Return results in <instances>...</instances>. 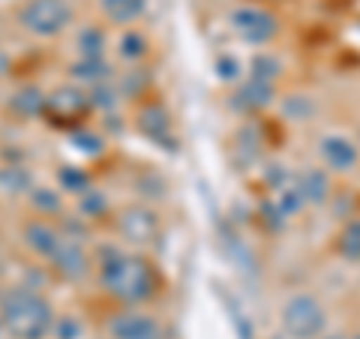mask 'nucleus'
<instances>
[{
	"label": "nucleus",
	"mask_w": 360,
	"mask_h": 339,
	"mask_svg": "<svg viewBox=\"0 0 360 339\" xmlns=\"http://www.w3.org/2000/svg\"><path fill=\"white\" fill-rule=\"evenodd\" d=\"M99 286L105 295H111L120 303L139 307L156 295V274L148 258L120 252L117 246H103L99 250Z\"/></svg>",
	"instance_id": "obj_1"
},
{
	"label": "nucleus",
	"mask_w": 360,
	"mask_h": 339,
	"mask_svg": "<svg viewBox=\"0 0 360 339\" xmlns=\"http://www.w3.org/2000/svg\"><path fill=\"white\" fill-rule=\"evenodd\" d=\"M357 339H360V336H357Z\"/></svg>",
	"instance_id": "obj_31"
},
{
	"label": "nucleus",
	"mask_w": 360,
	"mask_h": 339,
	"mask_svg": "<svg viewBox=\"0 0 360 339\" xmlns=\"http://www.w3.org/2000/svg\"><path fill=\"white\" fill-rule=\"evenodd\" d=\"M144 84H148V72H129V75H123V82H120V94L139 96Z\"/></svg>",
	"instance_id": "obj_28"
},
{
	"label": "nucleus",
	"mask_w": 360,
	"mask_h": 339,
	"mask_svg": "<svg viewBox=\"0 0 360 339\" xmlns=\"http://www.w3.org/2000/svg\"><path fill=\"white\" fill-rule=\"evenodd\" d=\"M27 201L33 205L37 213H60L63 210V196L60 192H54L49 186H33L27 192Z\"/></svg>",
	"instance_id": "obj_20"
},
{
	"label": "nucleus",
	"mask_w": 360,
	"mask_h": 339,
	"mask_svg": "<svg viewBox=\"0 0 360 339\" xmlns=\"http://www.w3.org/2000/svg\"><path fill=\"white\" fill-rule=\"evenodd\" d=\"M9 108H13L15 115H21V117H37V115H45V108H49V96H42L39 87L27 84V87L15 90Z\"/></svg>",
	"instance_id": "obj_17"
},
{
	"label": "nucleus",
	"mask_w": 360,
	"mask_h": 339,
	"mask_svg": "<svg viewBox=\"0 0 360 339\" xmlns=\"http://www.w3.org/2000/svg\"><path fill=\"white\" fill-rule=\"evenodd\" d=\"M319 156H321V162L328 165L330 172L348 174V172H354L357 162H360V148L342 132H328L319 141Z\"/></svg>",
	"instance_id": "obj_6"
},
{
	"label": "nucleus",
	"mask_w": 360,
	"mask_h": 339,
	"mask_svg": "<svg viewBox=\"0 0 360 339\" xmlns=\"http://www.w3.org/2000/svg\"><path fill=\"white\" fill-rule=\"evenodd\" d=\"M150 51V45H148V39H144V33L141 30H135V27H129V30H123L120 33V42H117V54L123 60H129V63H135V60H141L144 54Z\"/></svg>",
	"instance_id": "obj_18"
},
{
	"label": "nucleus",
	"mask_w": 360,
	"mask_h": 339,
	"mask_svg": "<svg viewBox=\"0 0 360 339\" xmlns=\"http://www.w3.org/2000/svg\"><path fill=\"white\" fill-rule=\"evenodd\" d=\"M117 229L132 243H153L156 231H160V219L148 207H127L117 219Z\"/></svg>",
	"instance_id": "obj_11"
},
{
	"label": "nucleus",
	"mask_w": 360,
	"mask_h": 339,
	"mask_svg": "<svg viewBox=\"0 0 360 339\" xmlns=\"http://www.w3.org/2000/svg\"><path fill=\"white\" fill-rule=\"evenodd\" d=\"M78 54L82 58H105V33L94 25H87L78 33Z\"/></svg>",
	"instance_id": "obj_21"
},
{
	"label": "nucleus",
	"mask_w": 360,
	"mask_h": 339,
	"mask_svg": "<svg viewBox=\"0 0 360 339\" xmlns=\"http://www.w3.org/2000/svg\"><path fill=\"white\" fill-rule=\"evenodd\" d=\"M108 336L111 339H162V327L150 315L129 309L108 321Z\"/></svg>",
	"instance_id": "obj_8"
},
{
	"label": "nucleus",
	"mask_w": 360,
	"mask_h": 339,
	"mask_svg": "<svg viewBox=\"0 0 360 339\" xmlns=\"http://www.w3.org/2000/svg\"><path fill=\"white\" fill-rule=\"evenodd\" d=\"M72 6L66 0H27L18 9V25L25 27L30 37L54 39L72 25Z\"/></svg>",
	"instance_id": "obj_3"
},
{
	"label": "nucleus",
	"mask_w": 360,
	"mask_h": 339,
	"mask_svg": "<svg viewBox=\"0 0 360 339\" xmlns=\"http://www.w3.org/2000/svg\"><path fill=\"white\" fill-rule=\"evenodd\" d=\"M111 75H115V70H111V63L105 58H78L75 63H70V78L75 84H105L111 82Z\"/></svg>",
	"instance_id": "obj_13"
},
{
	"label": "nucleus",
	"mask_w": 360,
	"mask_h": 339,
	"mask_svg": "<svg viewBox=\"0 0 360 339\" xmlns=\"http://www.w3.org/2000/svg\"><path fill=\"white\" fill-rule=\"evenodd\" d=\"M58 184L63 192H75V196H84L90 189V174L84 168H75V165H63L58 168Z\"/></svg>",
	"instance_id": "obj_22"
},
{
	"label": "nucleus",
	"mask_w": 360,
	"mask_h": 339,
	"mask_svg": "<svg viewBox=\"0 0 360 339\" xmlns=\"http://www.w3.org/2000/svg\"><path fill=\"white\" fill-rule=\"evenodd\" d=\"M217 75L222 78V82H234V78L240 75L238 60L229 58V54H222V58H217Z\"/></svg>",
	"instance_id": "obj_29"
},
{
	"label": "nucleus",
	"mask_w": 360,
	"mask_h": 339,
	"mask_svg": "<svg viewBox=\"0 0 360 339\" xmlns=\"http://www.w3.org/2000/svg\"><path fill=\"white\" fill-rule=\"evenodd\" d=\"M54 331H58L60 339H78V321L70 319V315H60V321H54Z\"/></svg>",
	"instance_id": "obj_30"
},
{
	"label": "nucleus",
	"mask_w": 360,
	"mask_h": 339,
	"mask_svg": "<svg viewBox=\"0 0 360 339\" xmlns=\"http://www.w3.org/2000/svg\"><path fill=\"white\" fill-rule=\"evenodd\" d=\"M229 18H231V30L250 45H264L279 33V21L267 9L258 6H238Z\"/></svg>",
	"instance_id": "obj_5"
},
{
	"label": "nucleus",
	"mask_w": 360,
	"mask_h": 339,
	"mask_svg": "<svg viewBox=\"0 0 360 339\" xmlns=\"http://www.w3.org/2000/svg\"><path fill=\"white\" fill-rule=\"evenodd\" d=\"M21 237H25V246H27L33 255L49 258V262H51V255L58 252V246H60V241H63V234L54 229L51 222H45V219H30V222H25V231H21Z\"/></svg>",
	"instance_id": "obj_12"
},
{
	"label": "nucleus",
	"mask_w": 360,
	"mask_h": 339,
	"mask_svg": "<svg viewBox=\"0 0 360 339\" xmlns=\"http://www.w3.org/2000/svg\"><path fill=\"white\" fill-rule=\"evenodd\" d=\"M72 144H75V151L90 153V156L103 153V139H99L96 132H90V129H75L72 132Z\"/></svg>",
	"instance_id": "obj_27"
},
{
	"label": "nucleus",
	"mask_w": 360,
	"mask_h": 339,
	"mask_svg": "<svg viewBox=\"0 0 360 339\" xmlns=\"http://www.w3.org/2000/svg\"><path fill=\"white\" fill-rule=\"evenodd\" d=\"M117 99H120V90L111 87L108 82L105 84H96L94 90H90V105H94V108L111 111V108H117Z\"/></svg>",
	"instance_id": "obj_26"
},
{
	"label": "nucleus",
	"mask_w": 360,
	"mask_h": 339,
	"mask_svg": "<svg viewBox=\"0 0 360 339\" xmlns=\"http://www.w3.org/2000/svg\"><path fill=\"white\" fill-rule=\"evenodd\" d=\"M283 327L291 339H315L324 331V307L312 295H295L283 307Z\"/></svg>",
	"instance_id": "obj_4"
},
{
	"label": "nucleus",
	"mask_w": 360,
	"mask_h": 339,
	"mask_svg": "<svg viewBox=\"0 0 360 339\" xmlns=\"http://www.w3.org/2000/svg\"><path fill=\"white\" fill-rule=\"evenodd\" d=\"M78 210H82L87 219H96L108 210V198L99 189H87L84 196H78Z\"/></svg>",
	"instance_id": "obj_25"
},
{
	"label": "nucleus",
	"mask_w": 360,
	"mask_h": 339,
	"mask_svg": "<svg viewBox=\"0 0 360 339\" xmlns=\"http://www.w3.org/2000/svg\"><path fill=\"white\" fill-rule=\"evenodd\" d=\"M340 252L345 258H352V262H360V217L345 222V229L340 231Z\"/></svg>",
	"instance_id": "obj_24"
},
{
	"label": "nucleus",
	"mask_w": 360,
	"mask_h": 339,
	"mask_svg": "<svg viewBox=\"0 0 360 339\" xmlns=\"http://www.w3.org/2000/svg\"><path fill=\"white\" fill-rule=\"evenodd\" d=\"M51 264H54V274H58L60 279L78 282V279L87 276L90 258H87L84 246L78 243V241H72V237H63L60 246H58V252L51 255Z\"/></svg>",
	"instance_id": "obj_9"
},
{
	"label": "nucleus",
	"mask_w": 360,
	"mask_h": 339,
	"mask_svg": "<svg viewBox=\"0 0 360 339\" xmlns=\"http://www.w3.org/2000/svg\"><path fill=\"white\" fill-rule=\"evenodd\" d=\"M0 321L15 339H45L54 331V309L37 288H13L0 300Z\"/></svg>",
	"instance_id": "obj_2"
},
{
	"label": "nucleus",
	"mask_w": 360,
	"mask_h": 339,
	"mask_svg": "<svg viewBox=\"0 0 360 339\" xmlns=\"http://www.w3.org/2000/svg\"><path fill=\"white\" fill-rule=\"evenodd\" d=\"M0 189L4 192H13V196H18V192H30V174L25 172L21 165H4L0 168Z\"/></svg>",
	"instance_id": "obj_23"
},
{
	"label": "nucleus",
	"mask_w": 360,
	"mask_h": 339,
	"mask_svg": "<svg viewBox=\"0 0 360 339\" xmlns=\"http://www.w3.org/2000/svg\"><path fill=\"white\" fill-rule=\"evenodd\" d=\"M279 72H283V66L274 54H255L252 63H250V78L252 82H262V84H274Z\"/></svg>",
	"instance_id": "obj_19"
},
{
	"label": "nucleus",
	"mask_w": 360,
	"mask_h": 339,
	"mask_svg": "<svg viewBox=\"0 0 360 339\" xmlns=\"http://www.w3.org/2000/svg\"><path fill=\"white\" fill-rule=\"evenodd\" d=\"M297 189L307 205H324L330 198V177L324 168H307L297 177Z\"/></svg>",
	"instance_id": "obj_14"
},
{
	"label": "nucleus",
	"mask_w": 360,
	"mask_h": 339,
	"mask_svg": "<svg viewBox=\"0 0 360 339\" xmlns=\"http://www.w3.org/2000/svg\"><path fill=\"white\" fill-rule=\"evenodd\" d=\"M99 9L115 25H132V21H139L144 15L148 0H99Z\"/></svg>",
	"instance_id": "obj_15"
},
{
	"label": "nucleus",
	"mask_w": 360,
	"mask_h": 339,
	"mask_svg": "<svg viewBox=\"0 0 360 339\" xmlns=\"http://www.w3.org/2000/svg\"><path fill=\"white\" fill-rule=\"evenodd\" d=\"M270 99H274V84H262V82H243L238 87V94H234V105H240L246 111H258L270 105Z\"/></svg>",
	"instance_id": "obj_16"
},
{
	"label": "nucleus",
	"mask_w": 360,
	"mask_h": 339,
	"mask_svg": "<svg viewBox=\"0 0 360 339\" xmlns=\"http://www.w3.org/2000/svg\"><path fill=\"white\" fill-rule=\"evenodd\" d=\"M135 127H139L150 141L162 144L165 151H174V135H172V117H168L165 105L148 103L139 115H135Z\"/></svg>",
	"instance_id": "obj_10"
},
{
	"label": "nucleus",
	"mask_w": 360,
	"mask_h": 339,
	"mask_svg": "<svg viewBox=\"0 0 360 339\" xmlns=\"http://www.w3.org/2000/svg\"><path fill=\"white\" fill-rule=\"evenodd\" d=\"M90 108H94L90 105V94L78 90L75 84H66V87L54 90V94L49 96V108H45V115L66 123V120H82Z\"/></svg>",
	"instance_id": "obj_7"
}]
</instances>
